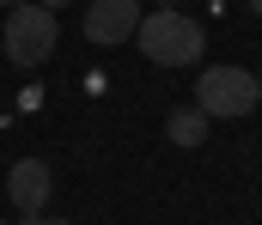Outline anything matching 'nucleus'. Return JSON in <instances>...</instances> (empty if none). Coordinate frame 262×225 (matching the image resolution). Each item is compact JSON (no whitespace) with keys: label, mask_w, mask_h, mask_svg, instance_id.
Masks as SVG:
<instances>
[{"label":"nucleus","mask_w":262,"mask_h":225,"mask_svg":"<svg viewBox=\"0 0 262 225\" xmlns=\"http://www.w3.org/2000/svg\"><path fill=\"white\" fill-rule=\"evenodd\" d=\"M128 43H140V55L152 67H195L201 49H207V31L189 12H177V6H152V12H140Z\"/></svg>","instance_id":"obj_1"},{"label":"nucleus","mask_w":262,"mask_h":225,"mask_svg":"<svg viewBox=\"0 0 262 225\" xmlns=\"http://www.w3.org/2000/svg\"><path fill=\"white\" fill-rule=\"evenodd\" d=\"M262 104V79L250 67H238V61H213V67H201L195 79V110L207 122H238V116H250Z\"/></svg>","instance_id":"obj_2"},{"label":"nucleus","mask_w":262,"mask_h":225,"mask_svg":"<svg viewBox=\"0 0 262 225\" xmlns=\"http://www.w3.org/2000/svg\"><path fill=\"white\" fill-rule=\"evenodd\" d=\"M55 43H61V24H55V12L49 6H37V0H18V6H6V24H0V49H6V61L12 67H43L49 55H55Z\"/></svg>","instance_id":"obj_3"},{"label":"nucleus","mask_w":262,"mask_h":225,"mask_svg":"<svg viewBox=\"0 0 262 225\" xmlns=\"http://www.w3.org/2000/svg\"><path fill=\"white\" fill-rule=\"evenodd\" d=\"M134 24H140V0H92V6H85V43H92V49L128 43Z\"/></svg>","instance_id":"obj_4"},{"label":"nucleus","mask_w":262,"mask_h":225,"mask_svg":"<svg viewBox=\"0 0 262 225\" xmlns=\"http://www.w3.org/2000/svg\"><path fill=\"white\" fill-rule=\"evenodd\" d=\"M49 189H55L49 158H18V164L6 170V201H12L18 213H43V207H49Z\"/></svg>","instance_id":"obj_5"},{"label":"nucleus","mask_w":262,"mask_h":225,"mask_svg":"<svg viewBox=\"0 0 262 225\" xmlns=\"http://www.w3.org/2000/svg\"><path fill=\"white\" fill-rule=\"evenodd\" d=\"M165 140H171V146H183V152L207 146V116H201L195 104H183V110H171V116H165Z\"/></svg>","instance_id":"obj_6"},{"label":"nucleus","mask_w":262,"mask_h":225,"mask_svg":"<svg viewBox=\"0 0 262 225\" xmlns=\"http://www.w3.org/2000/svg\"><path fill=\"white\" fill-rule=\"evenodd\" d=\"M18 225H73V219H43V213H18Z\"/></svg>","instance_id":"obj_7"},{"label":"nucleus","mask_w":262,"mask_h":225,"mask_svg":"<svg viewBox=\"0 0 262 225\" xmlns=\"http://www.w3.org/2000/svg\"><path fill=\"white\" fill-rule=\"evenodd\" d=\"M37 6H49V12H61V6H67V0H37Z\"/></svg>","instance_id":"obj_8"},{"label":"nucleus","mask_w":262,"mask_h":225,"mask_svg":"<svg viewBox=\"0 0 262 225\" xmlns=\"http://www.w3.org/2000/svg\"><path fill=\"white\" fill-rule=\"evenodd\" d=\"M250 12H256V18H262V0H250Z\"/></svg>","instance_id":"obj_9"},{"label":"nucleus","mask_w":262,"mask_h":225,"mask_svg":"<svg viewBox=\"0 0 262 225\" xmlns=\"http://www.w3.org/2000/svg\"><path fill=\"white\" fill-rule=\"evenodd\" d=\"M159 6H177V0H159Z\"/></svg>","instance_id":"obj_10"},{"label":"nucleus","mask_w":262,"mask_h":225,"mask_svg":"<svg viewBox=\"0 0 262 225\" xmlns=\"http://www.w3.org/2000/svg\"><path fill=\"white\" fill-rule=\"evenodd\" d=\"M0 6H18V0H0Z\"/></svg>","instance_id":"obj_11"},{"label":"nucleus","mask_w":262,"mask_h":225,"mask_svg":"<svg viewBox=\"0 0 262 225\" xmlns=\"http://www.w3.org/2000/svg\"><path fill=\"white\" fill-rule=\"evenodd\" d=\"M0 225H6V219H0Z\"/></svg>","instance_id":"obj_12"}]
</instances>
